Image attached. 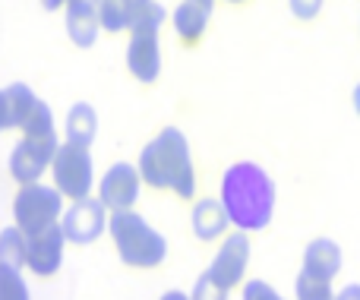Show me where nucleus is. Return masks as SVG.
Here are the masks:
<instances>
[{
  "label": "nucleus",
  "mask_w": 360,
  "mask_h": 300,
  "mask_svg": "<svg viewBox=\"0 0 360 300\" xmlns=\"http://www.w3.org/2000/svg\"><path fill=\"white\" fill-rule=\"evenodd\" d=\"M221 206L237 231H262L275 215V183L256 162H237L221 177Z\"/></svg>",
  "instance_id": "f257e3e1"
},
{
  "label": "nucleus",
  "mask_w": 360,
  "mask_h": 300,
  "mask_svg": "<svg viewBox=\"0 0 360 300\" xmlns=\"http://www.w3.org/2000/svg\"><path fill=\"white\" fill-rule=\"evenodd\" d=\"M231 4H243V0H231Z\"/></svg>",
  "instance_id": "473e14b6"
},
{
  "label": "nucleus",
  "mask_w": 360,
  "mask_h": 300,
  "mask_svg": "<svg viewBox=\"0 0 360 300\" xmlns=\"http://www.w3.org/2000/svg\"><path fill=\"white\" fill-rule=\"evenodd\" d=\"M139 190H143V177H139L136 164L117 162L101 174L98 181V202L108 212H127L136 206Z\"/></svg>",
  "instance_id": "6e6552de"
},
{
  "label": "nucleus",
  "mask_w": 360,
  "mask_h": 300,
  "mask_svg": "<svg viewBox=\"0 0 360 300\" xmlns=\"http://www.w3.org/2000/svg\"><path fill=\"white\" fill-rule=\"evenodd\" d=\"M22 139H57V124H54V111L38 98V105L32 107V114L19 124Z\"/></svg>",
  "instance_id": "6ab92c4d"
},
{
  "label": "nucleus",
  "mask_w": 360,
  "mask_h": 300,
  "mask_svg": "<svg viewBox=\"0 0 360 300\" xmlns=\"http://www.w3.org/2000/svg\"><path fill=\"white\" fill-rule=\"evenodd\" d=\"M335 300H360V285H345L335 294Z\"/></svg>",
  "instance_id": "cd10ccee"
},
{
  "label": "nucleus",
  "mask_w": 360,
  "mask_h": 300,
  "mask_svg": "<svg viewBox=\"0 0 360 300\" xmlns=\"http://www.w3.org/2000/svg\"><path fill=\"white\" fill-rule=\"evenodd\" d=\"M165 19H168V13H165V6L158 4V0H143V4L136 6V13H133L127 32H130V35H158Z\"/></svg>",
  "instance_id": "a211bd4d"
},
{
  "label": "nucleus",
  "mask_w": 360,
  "mask_h": 300,
  "mask_svg": "<svg viewBox=\"0 0 360 300\" xmlns=\"http://www.w3.org/2000/svg\"><path fill=\"white\" fill-rule=\"evenodd\" d=\"M247 266H250V237L243 231H234V234L224 237L221 250L215 253V259H212V266L205 272H209L221 288L231 291V288H237V285L243 282Z\"/></svg>",
  "instance_id": "9d476101"
},
{
  "label": "nucleus",
  "mask_w": 360,
  "mask_h": 300,
  "mask_svg": "<svg viewBox=\"0 0 360 300\" xmlns=\"http://www.w3.org/2000/svg\"><path fill=\"white\" fill-rule=\"evenodd\" d=\"M63 196L57 193L51 183H25L13 196V225L29 237V234L44 231L48 225H57L63 215Z\"/></svg>",
  "instance_id": "20e7f679"
},
{
  "label": "nucleus",
  "mask_w": 360,
  "mask_h": 300,
  "mask_svg": "<svg viewBox=\"0 0 360 300\" xmlns=\"http://www.w3.org/2000/svg\"><path fill=\"white\" fill-rule=\"evenodd\" d=\"M342 269V247L332 237H316L307 244L304 250V272L307 275H316L323 282H332Z\"/></svg>",
  "instance_id": "ddd939ff"
},
{
  "label": "nucleus",
  "mask_w": 360,
  "mask_h": 300,
  "mask_svg": "<svg viewBox=\"0 0 360 300\" xmlns=\"http://www.w3.org/2000/svg\"><path fill=\"white\" fill-rule=\"evenodd\" d=\"M57 145H60V139H19L10 152V177L19 187L38 183L51 171Z\"/></svg>",
  "instance_id": "0eeeda50"
},
{
  "label": "nucleus",
  "mask_w": 360,
  "mask_h": 300,
  "mask_svg": "<svg viewBox=\"0 0 360 300\" xmlns=\"http://www.w3.org/2000/svg\"><path fill=\"white\" fill-rule=\"evenodd\" d=\"M63 250H67V237H63L60 225H48L44 231L29 234L25 244V269L38 278H51L60 272Z\"/></svg>",
  "instance_id": "1a4fd4ad"
},
{
  "label": "nucleus",
  "mask_w": 360,
  "mask_h": 300,
  "mask_svg": "<svg viewBox=\"0 0 360 300\" xmlns=\"http://www.w3.org/2000/svg\"><path fill=\"white\" fill-rule=\"evenodd\" d=\"M0 300H32V291L22 278V269L0 266Z\"/></svg>",
  "instance_id": "4be33fe9"
},
{
  "label": "nucleus",
  "mask_w": 360,
  "mask_h": 300,
  "mask_svg": "<svg viewBox=\"0 0 360 300\" xmlns=\"http://www.w3.org/2000/svg\"><path fill=\"white\" fill-rule=\"evenodd\" d=\"M326 0H288V6H291V13L297 19H304V22H310V19L319 16V10H323Z\"/></svg>",
  "instance_id": "a878e982"
},
{
  "label": "nucleus",
  "mask_w": 360,
  "mask_h": 300,
  "mask_svg": "<svg viewBox=\"0 0 360 300\" xmlns=\"http://www.w3.org/2000/svg\"><path fill=\"white\" fill-rule=\"evenodd\" d=\"M98 136V114L89 101H76L63 117V143L70 145H92Z\"/></svg>",
  "instance_id": "2eb2a0df"
},
{
  "label": "nucleus",
  "mask_w": 360,
  "mask_h": 300,
  "mask_svg": "<svg viewBox=\"0 0 360 300\" xmlns=\"http://www.w3.org/2000/svg\"><path fill=\"white\" fill-rule=\"evenodd\" d=\"M4 92H6V105H10V124L19 130V124H22V120L32 114V107L38 105V95L32 92L25 82H13V86H6Z\"/></svg>",
  "instance_id": "412c9836"
},
{
  "label": "nucleus",
  "mask_w": 360,
  "mask_h": 300,
  "mask_svg": "<svg viewBox=\"0 0 360 300\" xmlns=\"http://www.w3.org/2000/svg\"><path fill=\"white\" fill-rule=\"evenodd\" d=\"M162 300H190V294H184V291H168V294H162Z\"/></svg>",
  "instance_id": "c756f323"
},
{
  "label": "nucleus",
  "mask_w": 360,
  "mask_h": 300,
  "mask_svg": "<svg viewBox=\"0 0 360 300\" xmlns=\"http://www.w3.org/2000/svg\"><path fill=\"white\" fill-rule=\"evenodd\" d=\"M351 101H354V111H357V117H360V82L354 86V92H351Z\"/></svg>",
  "instance_id": "7c9ffc66"
},
{
  "label": "nucleus",
  "mask_w": 360,
  "mask_h": 300,
  "mask_svg": "<svg viewBox=\"0 0 360 300\" xmlns=\"http://www.w3.org/2000/svg\"><path fill=\"white\" fill-rule=\"evenodd\" d=\"M67 35L76 48H92L95 38L101 32V22H98V6H82V4H67Z\"/></svg>",
  "instance_id": "dca6fc26"
},
{
  "label": "nucleus",
  "mask_w": 360,
  "mask_h": 300,
  "mask_svg": "<svg viewBox=\"0 0 360 300\" xmlns=\"http://www.w3.org/2000/svg\"><path fill=\"white\" fill-rule=\"evenodd\" d=\"M127 70L139 82H155L162 73V44L158 35H130L127 44Z\"/></svg>",
  "instance_id": "9b49d317"
},
{
  "label": "nucleus",
  "mask_w": 360,
  "mask_h": 300,
  "mask_svg": "<svg viewBox=\"0 0 360 300\" xmlns=\"http://www.w3.org/2000/svg\"><path fill=\"white\" fill-rule=\"evenodd\" d=\"M136 171L143 183L155 190H171L180 200L196 196V168H193L190 143L177 126H165L143 152H139Z\"/></svg>",
  "instance_id": "f03ea898"
},
{
  "label": "nucleus",
  "mask_w": 360,
  "mask_h": 300,
  "mask_svg": "<svg viewBox=\"0 0 360 300\" xmlns=\"http://www.w3.org/2000/svg\"><path fill=\"white\" fill-rule=\"evenodd\" d=\"M108 234L114 240V250L130 269H155L168 259V240L162 231L149 225L136 209L108 215Z\"/></svg>",
  "instance_id": "7ed1b4c3"
},
{
  "label": "nucleus",
  "mask_w": 360,
  "mask_h": 300,
  "mask_svg": "<svg viewBox=\"0 0 360 300\" xmlns=\"http://www.w3.org/2000/svg\"><path fill=\"white\" fill-rule=\"evenodd\" d=\"M143 0H98V22L105 32L130 29V19Z\"/></svg>",
  "instance_id": "f3484780"
},
{
  "label": "nucleus",
  "mask_w": 360,
  "mask_h": 300,
  "mask_svg": "<svg viewBox=\"0 0 360 300\" xmlns=\"http://www.w3.org/2000/svg\"><path fill=\"white\" fill-rule=\"evenodd\" d=\"M190 225H193V234H196L199 240H218L231 228V221H228V212H224L221 200L205 196V200H199L196 206H193Z\"/></svg>",
  "instance_id": "4468645a"
},
{
  "label": "nucleus",
  "mask_w": 360,
  "mask_h": 300,
  "mask_svg": "<svg viewBox=\"0 0 360 300\" xmlns=\"http://www.w3.org/2000/svg\"><path fill=\"white\" fill-rule=\"evenodd\" d=\"M38 4H41L48 13H54V10H63V6H67V0H38Z\"/></svg>",
  "instance_id": "c85d7f7f"
},
{
  "label": "nucleus",
  "mask_w": 360,
  "mask_h": 300,
  "mask_svg": "<svg viewBox=\"0 0 360 300\" xmlns=\"http://www.w3.org/2000/svg\"><path fill=\"white\" fill-rule=\"evenodd\" d=\"M108 215H111V212H108V209L101 206L95 196H89V200L70 202V206L63 209V215H60V221H57V225H60L67 244L89 247V244H95V240L108 231Z\"/></svg>",
  "instance_id": "423d86ee"
},
{
  "label": "nucleus",
  "mask_w": 360,
  "mask_h": 300,
  "mask_svg": "<svg viewBox=\"0 0 360 300\" xmlns=\"http://www.w3.org/2000/svg\"><path fill=\"white\" fill-rule=\"evenodd\" d=\"M212 10H215V0H180L174 6V16H171L180 41L196 44L209 29Z\"/></svg>",
  "instance_id": "f8f14e48"
},
{
  "label": "nucleus",
  "mask_w": 360,
  "mask_h": 300,
  "mask_svg": "<svg viewBox=\"0 0 360 300\" xmlns=\"http://www.w3.org/2000/svg\"><path fill=\"white\" fill-rule=\"evenodd\" d=\"M4 130H13V124H10V105H6V92L0 89V133Z\"/></svg>",
  "instance_id": "bb28decb"
},
{
  "label": "nucleus",
  "mask_w": 360,
  "mask_h": 300,
  "mask_svg": "<svg viewBox=\"0 0 360 300\" xmlns=\"http://www.w3.org/2000/svg\"><path fill=\"white\" fill-rule=\"evenodd\" d=\"M294 294H297V300H335L332 282H323V278L307 275V272L297 275V282H294Z\"/></svg>",
  "instance_id": "5701e85b"
},
{
  "label": "nucleus",
  "mask_w": 360,
  "mask_h": 300,
  "mask_svg": "<svg viewBox=\"0 0 360 300\" xmlns=\"http://www.w3.org/2000/svg\"><path fill=\"white\" fill-rule=\"evenodd\" d=\"M51 187L70 202H79L92 196L95 187V162L86 145L60 143L51 162Z\"/></svg>",
  "instance_id": "39448f33"
},
{
  "label": "nucleus",
  "mask_w": 360,
  "mask_h": 300,
  "mask_svg": "<svg viewBox=\"0 0 360 300\" xmlns=\"http://www.w3.org/2000/svg\"><path fill=\"white\" fill-rule=\"evenodd\" d=\"M67 4H82V6H98V0H67Z\"/></svg>",
  "instance_id": "2f4dec72"
},
{
  "label": "nucleus",
  "mask_w": 360,
  "mask_h": 300,
  "mask_svg": "<svg viewBox=\"0 0 360 300\" xmlns=\"http://www.w3.org/2000/svg\"><path fill=\"white\" fill-rule=\"evenodd\" d=\"M278 300H285V297H278Z\"/></svg>",
  "instance_id": "72a5a7b5"
},
{
  "label": "nucleus",
  "mask_w": 360,
  "mask_h": 300,
  "mask_svg": "<svg viewBox=\"0 0 360 300\" xmlns=\"http://www.w3.org/2000/svg\"><path fill=\"white\" fill-rule=\"evenodd\" d=\"M281 294L272 288L269 282H262V278H253V282L243 285L240 291V300H278Z\"/></svg>",
  "instance_id": "393cba45"
},
{
  "label": "nucleus",
  "mask_w": 360,
  "mask_h": 300,
  "mask_svg": "<svg viewBox=\"0 0 360 300\" xmlns=\"http://www.w3.org/2000/svg\"><path fill=\"white\" fill-rule=\"evenodd\" d=\"M25 237L16 225L13 228H4L0 231V266H10V269H25Z\"/></svg>",
  "instance_id": "aec40b11"
},
{
  "label": "nucleus",
  "mask_w": 360,
  "mask_h": 300,
  "mask_svg": "<svg viewBox=\"0 0 360 300\" xmlns=\"http://www.w3.org/2000/svg\"><path fill=\"white\" fill-rule=\"evenodd\" d=\"M190 300H228V288H221L209 272H202V275L196 278V285H193Z\"/></svg>",
  "instance_id": "b1692460"
}]
</instances>
